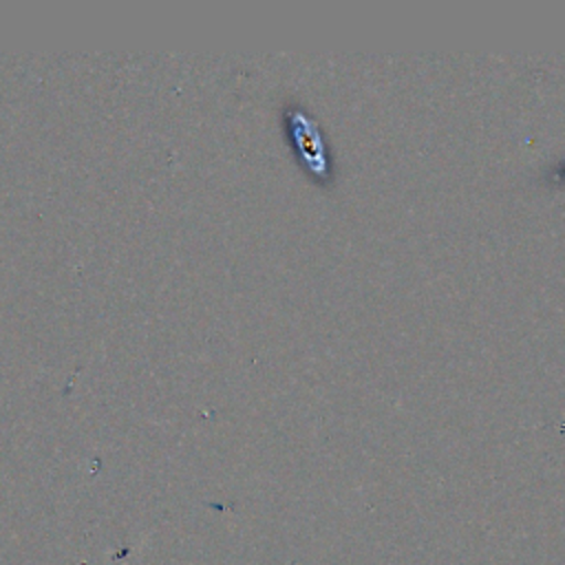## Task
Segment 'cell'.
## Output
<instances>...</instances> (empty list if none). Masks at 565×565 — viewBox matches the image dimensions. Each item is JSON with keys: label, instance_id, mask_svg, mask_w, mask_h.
Returning <instances> with one entry per match:
<instances>
[{"label": "cell", "instance_id": "2", "mask_svg": "<svg viewBox=\"0 0 565 565\" xmlns=\"http://www.w3.org/2000/svg\"><path fill=\"white\" fill-rule=\"evenodd\" d=\"M550 179L552 181H565V159L558 166H554V170L550 172Z\"/></svg>", "mask_w": 565, "mask_h": 565}, {"label": "cell", "instance_id": "1", "mask_svg": "<svg viewBox=\"0 0 565 565\" xmlns=\"http://www.w3.org/2000/svg\"><path fill=\"white\" fill-rule=\"evenodd\" d=\"M282 121L296 161L316 183L329 185L333 181V163L320 126L296 104L285 106Z\"/></svg>", "mask_w": 565, "mask_h": 565}]
</instances>
